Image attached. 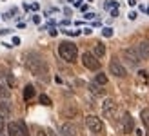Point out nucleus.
<instances>
[{
    "label": "nucleus",
    "instance_id": "nucleus-1",
    "mask_svg": "<svg viewBox=\"0 0 149 136\" xmlns=\"http://www.w3.org/2000/svg\"><path fill=\"white\" fill-rule=\"evenodd\" d=\"M24 64L35 76H46L47 71H49L46 60H44L42 56H38V55H35V53H27L26 58H24Z\"/></svg>",
    "mask_w": 149,
    "mask_h": 136
},
{
    "label": "nucleus",
    "instance_id": "nucleus-2",
    "mask_svg": "<svg viewBox=\"0 0 149 136\" xmlns=\"http://www.w3.org/2000/svg\"><path fill=\"white\" fill-rule=\"evenodd\" d=\"M58 55H60L62 60H65V62L71 64L78 56V47L73 42H62L60 45H58Z\"/></svg>",
    "mask_w": 149,
    "mask_h": 136
},
{
    "label": "nucleus",
    "instance_id": "nucleus-3",
    "mask_svg": "<svg viewBox=\"0 0 149 136\" xmlns=\"http://www.w3.org/2000/svg\"><path fill=\"white\" fill-rule=\"evenodd\" d=\"M86 125H87V129L91 131V133H95V134H104V131H106L102 120L98 116H95V114H89L86 118Z\"/></svg>",
    "mask_w": 149,
    "mask_h": 136
},
{
    "label": "nucleus",
    "instance_id": "nucleus-4",
    "mask_svg": "<svg viewBox=\"0 0 149 136\" xmlns=\"http://www.w3.org/2000/svg\"><path fill=\"white\" fill-rule=\"evenodd\" d=\"M82 64H84V67H87V69H91V71L100 69V60L96 58L93 53H84V55H82Z\"/></svg>",
    "mask_w": 149,
    "mask_h": 136
},
{
    "label": "nucleus",
    "instance_id": "nucleus-5",
    "mask_svg": "<svg viewBox=\"0 0 149 136\" xmlns=\"http://www.w3.org/2000/svg\"><path fill=\"white\" fill-rule=\"evenodd\" d=\"M102 114L106 118H109V120H113L116 116V103H115V100L107 98V100L102 103Z\"/></svg>",
    "mask_w": 149,
    "mask_h": 136
},
{
    "label": "nucleus",
    "instance_id": "nucleus-6",
    "mask_svg": "<svg viewBox=\"0 0 149 136\" xmlns=\"http://www.w3.org/2000/svg\"><path fill=\"white\" fill-rule=\"evenodd\" d=\"M109 71H111V74H115V76H118V78H125L127 76V71H125V67L118 62V60H111V64H109Z\"/></svg>",
    "mask_w": 149,
    "mask_h": 136
},
{
    "label": "nucleus",
    "instance_id": "nucleus-7",
    "mask_svg": "<svg viewBox=\"0 0 149 136\" xmlns=\"http://www.w3.org/2000/svg\"><path fill=\"white\" fill-rule=\"evenodd\" d=\"M133 131H135V120H133V116L129 114V112H125V114L122 116V133L129 134Z\"/></svg>",
    "mask_w": 149,
    "mask_h": 136
},
{
    "label": "nucleus",
    "instance_id": "nucleus-8",
    "mask_svg": "<svg viewBox=\"0 0 149 136\" xmlns=\"http://www.w3.org/2000/svg\"><path fill=\"white\" fill-rule=\"evenodd\" d=\"M122 55H124V58L127 60V62H129L131 65H138L140 62H142L135 47H131V49H124V51H122Z\"/></svg>",
    "mask_w": 149,
    "mask_h": 136
},
{
    "label": "nucleus",
    "instance_id": "nucleus-9",
    "mask_svg": "<svg viewBox=\"0 0 149 136\" xmlns=\"http://www.w3.org/2000/svg\"><path fill=\"white\" fill-rule=\"evenodd\" d=\"M62 114L65 118H74L78 114V107H77V103H73V102H68L64 105V109H62Z\"/></svg>",
    "mask_w": 149,
    "mask_h": 136
},
{
    "label": "nucleus",
    "instance_id": "nucleus-10",
    "mask_svg": "<svg viewBox=\"0 0 149 136\" xmlns=\"http://www.w3.org/2000/svg\"><path fill=\"white\" fill-rule=\"evenodd\" d=\"M135 49L138 53L140 60H149V42H140Z\"/></svg>",
    "mask_w": 149,
    "mask_h": 136
},
{
    "label": "nucleus",
    "instance_id": "nucleus-11",
    "mask_svg": "<svg viewBox=\"0 0 149 136\" xmlns=\"http://www.w3.org/2000/svg\"><path fill=\"white\" fill-rule=\"evenodd\" d=\"M60 133H62V136H77V127L73 124H64Z\"/></svg>",
    "mask_w": 149,
    "mask_h": 136
},
{
    "label": "nucleus",
    "instance_id": "nucleus-12",
    "mask_svg": "<svg viewBox=\"0 0 149 136\" xmlns=\"http://www.w3.org/2000/svg\"><path fill=\"white\" fill-rule=\"evenodd\" d=\"M93 55L96 58H102L104 55H106V45H104L102 42H96L95 44V49H93Z\"/></svg>",
    "mask_w": 149,
    "mask_h": 136
},
{
    "label": "nucleus",
    "instance_id": "nucleus-13",
    "mask_svg": "<svg viewBox=\"0 0 149 136\" xmlns=\"http://www.w3.org/2000/svg\"><path fill=\"white\" fill-rule=\"evenodd\" d=\"M136 82L138 84H147L149 82V76H147V71H138V74H136Z\"/></svg>",
    "mask_w": 149,
    "mask_h": 136
},
{
    "label": "nucleus",
    "instance_id": "nucleus-14",
    "mask_svg": "<svg viewBox=\"0 0 149 136\" xmlns=\"http://www.w3.org/2000/svg\"><path fill=\"white\" fill-rule=\"evenodd\" d=\"M7 136H18V124H7Z\"/></svg>",
    "mask_w": 149,
    "mask_h": 136
},
{
    "label": "nucleus",
    "instance_id": "nucleus-15",
    "mask_svg": "<svg viewBox=\"0 0 149 136\" xmlns=\"http://www.w3.org/2000/svg\"><path fill=\"white\" fill-rule=\"evenodd\" d=\"M33 96H35V87L33 85H26V89H24V100H31Z\"/></svg>",
    "mask_w": 149,
    "mask_h": 136
},
{
    "label": "nucleus",
    "instance_id": "nucleus-16",
    "mask_svg": "<svg viewBox=\"0 0 149 136\" xmlns=\"http://www.w3.org/2000/svg\"><path fill=\"white\" fill-rule=\"evenodd\" d=\"M95 82H96L98 85H106V84H107V76H106L104 73H98V74L95 76Z\"/></svg>",
    "mask_w": 149,
    "mask_h": 136
},
{
    "label": "nucleus",
    "instance_id": "nucleus-17",
    "mask_svg": "<svg viewBox=\"0 0 149 136\" xmlns=\"http://www.w3.org/2000/svg\"><path fill=\"white\" fill-rule=\"evenodd\" d=\"M18 136H29L27 125H26L24 122H18Z\"/></svg>",
    "mask_w": 149,
    "mask_h": 136
},
{
    "label": "nucleus",
    "instance_id": "nucleus-18",
    "mask_svg": "<svg viewBox=\"0 0 149 136\" xmlns=\"http://www.w3.org/2000/svg\"><path fill=\"white\" fill-rule=\"evenodd\" d=\"M140 118H142L144 125L149 127V109H142V112H140Z\"/></svg>",
    "mask_w": 149,
    "mask_h": 136
},
{
    "label": "nucleus",
    "instance_id": "nucleus-19",
    "mask_svg": "<svg viewBox=\"0 0 149 136\" xmlns=\"http://www.w3.org/2000/svg\"><path fill=\"white\" fill-rule=\"evenodd\" d=\"M38 102H40L42 105H46V107H49V105L53 103V102H51V98H49L47 94H40V98H38Z\"/></svg>",
    "mask_w": 149,
    "mask_h": 136
},
{
    "label": "nucleus",
    "instance_id": "nucleus-20",
    "mask_svg": "<svg viewBox=\"0 0 149 136\" xmlns=\"http://www.w3.org/2000/svg\"><path fill=\"white\" fill-rule=\"evenodd\" d=\"M6 80H7V85H9V89H13L15 85H17V80H15V76H13L11 73L6 74Z\"/></svg>",
    "mask_w": 149,
    "mask_h": 136
},
{
    "label": "nucleus",
    "instance_id": "nucleus-21",
    "mask_svg": "<svg viewBox=\"0 0 149 136\" xmlns=\"http://www.w3.org/2000/svg\"><path fill=\"white\" fill-rule=\"evenodd\" d=\"M0 98H2V100L9 98V89H7L6 85H2V84H0Z\"/></svg>",
    "mask_w": 149,
    "mask_h": 136
},
{
    "label": "nucleus",
    "instance_id": "nucleus-22",
    "mask_svg": "<svg viewBox=\"0 0 149 136\" xmlns=\"http://www.w3.org/2000/svg\"><path fill=\"white\" fill-rule=\"evenodd\" d=\"M89 89H91V93H95V94H104V89H100V87H98V84L89 85Z\"/></svg>",
    "mask_w": 149,
    "mask_h": 136
},
{
    "label": "nucleus",
    "instance_id": "nucleus-23",
    "mask_svg": "<svg viewBox=\"0 0 149 136\" xmlns=\"http://www.w3.org/2000/svg\"><path fill=\"white\" fill-rule=\"evenodd\" d=\"M102 35L106 36V38H111V36H113V29H111V27H104L102 29Z\"/></svg>",
    "mask_w": 149,
    "mask_h": 136
},
{
    "label": "nucleus",
    "instance_id": "nucleus-24",
    "mask_svg": "<svg viewBox=\"0 0 149 136\" xmlns=\"http://www.w3.org/2000/svg\"><path fill=\"white\" fill-rule=\"evenodd\" d=\"M0 111H2V112H9L11 111V105L7 103V102H2V103H0Z\"/></svg>",
    "mask_w": 149,
    "mask_h": 136
},
{
    "label": "nucleus",
    "instance_id": "nucleus-25",
    "mask_svg": "<svg viewBox=\"0 0 149 136\" xmlns=\"http://www.w3.org/2000/svg\"><path fill=\"white\" fill-rule=\"evenodd\" d=\"M113 7H118V2H116V0H107V2H106V9H113Z\"/></svg>",
    "mask_w": 149,
    "mask_h": 136
},
{
    "label": "nucleus",
    "instance_id": "nucleus-26",
    "mask_svg": "<svg viewBox=\"0 0 149 136\" xmlns=\"http://www.w3.org/2000/svg\"><path fill=\"white\" fill-rule=\"evenodd\" d=\"M4 127H6V116L0 114V131H4Z\"/></svg>",
    "mask_w": 149,
    "mask_h": 136
},
{
    "label": "nucleus",
    "instance_id": "nucleus-27",
    "mask_svg": "<svg viewBox=\"0 0 149 136\" xmlns=\"http://www.w3.org/2000/svg\"><path fill=\"white\" fill-rule=\"evenodd\" d=\"M111 17H113V18L118 17V7H113V9H111Z\"/></svg>",
    "mask_w": 149,
    "mask_h": 136
},
{
    "label": "nucleus",
    "instance_id": "nucleus-28",
    "mask_svg": "<svg viewBox=\"0 0 149 136\" xmlns=\"http://www.w3.org/2000/svg\"><path fill=\"white\" fill-rule=\"evenodd\" d=\"M65 35H69V36H78L80 35V31H64Z\"/></svg>",
    "mask_w": 149,
    "mask_h": 136
},
{
    "label": "nucleus",
    "instance_id": "nucleus-29",
    "mask_svg": "<svg viewBox=\"0 0 149 136\" xmlns=\"http://www.w3.org/2000/svg\"><path fill=\"white\" fill-rule=\"evenodd\" d=\"M136 17H138V15H136L135 11H131V13H129V20H136Z\"/></svg>",
    "mask_w": 149,
    "mask_h": 136
},
{
    "label": "nucleus",
    "instance_id": "nucleus-30",
    "mask_svg": "<svg viewBox=\"0 0 149 136\" xmlns=\"http://www.w3.org/2000/svg\"><path fill=\"white\" fill-rule=\"evenodd\" d=\"M95 17H96V15H95V13H86V18H87V20H93Z\"/></svg>",
    "mask_w": 149,
    "mask_h": 136
},
{
    "label": "nucleus",
    "instance_id": "nucleus-31",
    "mask_svg": "<svg viewBox=\"0 0 149 136\" xmlns=\"http://www.w3.org/2000/svg\"><path fill=\"white\" fill-rule=\"evenodd\" d=\"M13 45H20V38H18V36H13Z\"/></svg>",
    "mask_w": 149,
    "mask_h": 136
},
{
    "label": "nucleus",
    "instance_id": "nucleus-32",
    "mask_svg": "<svg viewBox=\"0 0 149 136\" xmlns=\"http://www.w3.org/2000/svg\"><path fill=\"white\" fill-rule=\"evenodd\" d=\"M29 9H33V11H38V9H40V6H38V4H33V6H29Z\"/></svg>",
    "mask_w": 149,
    "mask_h": 136
},
{
    "label": "nucleus",
    "instance_id": "nucleus-33",
    "mask_svg": "<svg viewBox=\"0 0 149 136\" xmlns=\"http://www.w3.org/2000/svg\"><path fill=\"white\" fill-rule=\"evenodd\" d=\"M40 20H42V18L38 17V15H35V17H33V22H35V24H40Z\"/></svg>",
    "mask_w": 149,
    "mask_h": 136
},
{
    "label": "nucleus",
    "instance_id": "nucleus-34",
    "mask_svg": "<svg viewBox=\"0 0 149 136\" xmlns=\"http://www.w3.org/2000/svg\"><path fill=\"white\" fill-rule=\"evenodd\" d=\"M36 136H46V131H44V129H38V131H36Z\"/></svg>",
    "mask_w": 149,
    "mask_h": 136
},
{
    "label": "nucleus",
    "instance_id": "nucleus-35",
    "mask_svg": "<svg viewBox=\"0 0 149 136\" xmlns=\"http://www.w3.org/2000/svg\"><path fill=\"white\" fill-rule=\"evenodd\" d=\"M84 33H86V35H91V33H93V29H91V27H86V29H84Z\"/></svg>",
    "mask_w": 149,
    "mask_h": 136
},
{
    "label": "nucleus",
    "instance_id": "nucleus-36",
    "mask_svg": "<svg viewBox=\"0 0 149 136\" xmlns=\"http://www.w3.org/2000/svg\"><path fill=\"white\" fill-rule=\"evenodd\" d=\"M49 35H51V36H56V35H58V31H56V29H51Z\"/></svg>",
    "mask_w": 149,
    "mask_h": 136
},
{
    "label": "nucleus",
    "instance_id": "nucleus-37",
    "mask_svg": "<svg viewBox=\"0 0 149 136\" xmlns=\"http://www.w3.org/2000/svg\"><path fill=\"white\" fill-rule=\"evenodd\" d=\"M135 133H136V136H144V131H142V129H136Z\"/></svg>",
    "mask_w": 149,
    "mask_h": 136
},
{
    "label": "nucleus",
    "instance_id": "nucleus-38",
    "mask_svg": "<svg viewBox=\"0 0 149 136\" xmlns=\"http://www.w3.org/2000/svg\"><path fill=\"white\" fill-rule=\"evenodd\" d=\"M127 4L129 6H136V0H127Z\"/></svg>",
    "mask_w": 149,
    "mask_h": 136
},
{
    "label": "nucleus",
    "instance_id": "nucleus-39",
    "mask_svg": "<svg viewBox=\"0 0 149 136\" xmlns=\"http://www.w3.org/2000/svg\"><path fill=\"white\" fill-rule=\"evenodd\" d=\"M47 136H56V134H55L53 131H47Z\"/></svg>",
    "mask_w": 149,
    "mask_h": 136
},
{
    "label": "nucleus",
    "instance_id": "nucleus-40",
    "mask_svg": "<svg viewBox=\"0 0 149 136\" xmlns=\"http://www.w3.org/2000/svg\"><path fill=\"white\" fill-rule=\"evenodd\" d=\"M146 13H147V15H149V7H146Z\"/></svg>",
    "mask_w": 149,
    "mask_h": 136
},
{
    "label": "nucleus",
    "instance_id": "nucleus-41",
    "mask_svg": "<svg viewBox=\"0 0 149 136\" xmlns=\"http://www.w3.org/2000/svg\"><path fill=\"white\" fill-rule=\"evenodd\" d=\"M0 136H6V134H4V133H2V131H0Z\"/></svg>",
    "mask_w": 149,
    "mask_h": 136
},
{
    "label": "nucleus",
    "instance_id": "nucleus-42",
    "mask_svg": "<svg viewBox=\"0 0 149 136\" xmlns=\"http://www.w3.org/2000/svg\"><path fill=\"white\" fill-rule=\"evenodd\" d=\"M87 2H93V0H87Z\"/></svg>",
    "mask_w": 149,
    "mask_h": 136
},
{
    "label": "nucleus",
    "instance_id": "nucleus-43",
    "mask_svg": "<svg viewBox=\"0 0 149 136\" xmlns=\"http://www.w3.org/2000/svg\"><path fill=\"white\" fill-rule=\"evenodd\" d=\"M69 2H74V0H69Z\"/></svg>",
    "mask_w": 149,
    "mask_h": 136
}]
</instances>
